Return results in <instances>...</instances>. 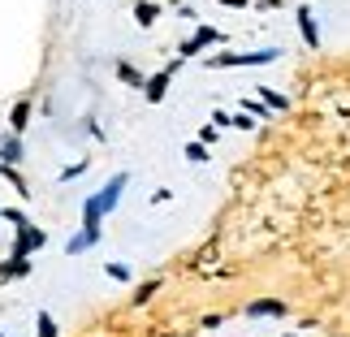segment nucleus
Returning a JSON list of instances; mask_svg holds the SVG:
<instances>
[{
  "label": "nucleus",
  "instance_id": "obj_15",
  "mask_svg": "<svg viewBox=\"0 0 350 337\" xmlns=\"http://www.w3.org/2000/svg\"><path fill=\"white\" fill-rule=\"evenodd\" d=\"M100 225H104V212H100V204L87 195V204H83V229H96L100 234Z\"/></svg>",
  "mask_w": 350,
  "mask_h": 337
},
{
  "label": "nucleus",
  "instance_id": "obj_23",
  "mask_svg": "<svg viewBox=\"0 0 350 337\" xmlns=\"http://www.w3.org/2000/svg\"><path fill=\"white\" fill-rule=\"evenodd\" d=\"M0 221H9L13 229H18V225H26V221H31V217H26L22 208H5V212H0Z\"/></svg>",
  "mask_w": 350,
  "mask_h": 337
},
{
  "label": "nucleus",
  "instance_id": "obj_22",
  "mask_svg": "<svg viewBox=\"0 0 350 337\" xmlns=\"http://www.w3.org/2000/svg\"><path fill=\"white\" fill-rule=\"evenodd\" d=\"M104 273H109L113 281H121V286L130 281V268H126V264H117V260H113V264H104Z\"/></svg>",
  "mask_w": 350,
  "mask_h": 337
},
{
  "label": "nucleus",
  "instance_id": "obj_5",
  "mask_svg": "<svg viewBox=\"0 0 350 337\" xmlns=\"http://www.w3.org/2000/svg\"><path fill=\"white\" fill-rule=\"evenodd\" d=\"M178 65H182V57H178V61H169L160 74H152V78L143 83V96H147V104H160V100L169 96V83H173V74H178Z\"/></svg>",
  "mask_w": 350,
  "mask_h": 337
},
{
  "label": "nucleus",
  "instance_id": "obj_24",
  "mask_svg": "<svg viewBox=\"0 0 350 337\" xmlns=\"http://www.w3.org/2000/svg\"><path fill=\"white\" fill-rule=\"evenodd\" d=\"M230 126H234V130H255V117L242 109V113H234V117H230Z\"/></svg>",
  "mask_w": 350,
  "mask_h": 337
},
{
  "label": "nucleus",
  "instance_id": "obj_9",
  "mask_svg": "<svg viewBox=\"0 0 350 337\" xmlns=\"http://www.w3.org/2000/svg\"><path fill=\"white\" fill-rule=\"evenodd\" d=\"M26 152H22V134H5V139H0V160H5V165H18Z\"/></svg>",
  "mask_w": 350,
  "mask_h": 337
},
{
  "label": "nucleus",
  "instance_id": "obj_12",
  "mask_svg": "<svg viewBox=\"0 0 350 337\" xmlns=\"http://www.w3.org/2000/svg\"><path fill=\"white\" fill-rule=\"evenodd\" d=\"M96 242H100L96 229H78V234H74L70 242H65V255H83L87 247H96Z\"/></svg>",
  "mask_w": 350,
  "mask_h": 337
},
{
  "label": "nucleus",
  "instance_id": "obj_21",
  "mask_svg": "<svg viewBox=\"0 0 350 337\" xmlns=\"http://www.w3.org/2000/svg\"><path fill=\"white\" fill-rule=\"evenodd\" d=\"M242 109H247L255 121H260V117H273V109H268V104L264 100H242Z\"/></svg>",
  "mask_w": 350,
  "mask_h": 337
},
{
  "label": "nucleus",
  "instance_id": "obj_18",
  "mask_svg": "<svg viewBox=\"0 0 350 337\" xmlns=\"http://www.w3.org/2000/svg\"><path fill=\"white\" fill-rule=\"evenodd\" d=\"M35 333H39V337H57L61 329H57V320H52L48 312H39V316H35Z\"/></svg>",
  "mask_w": 350,
  "mask_h": 337
},
{
  "label": "nucleus",
  "instance_id": "obj_10",
  "mask_svg": "<svg viewBox=\"0 0 350 337\" xmlns=\"http://www.w3.org/2000/svg\"><path fill=\"white\" fill-rule=\"evenodd\" d=\"M117 83H126V87H134V91H143L147 74L139 70V65H130V61H117Z\"/></svg>",
  "mask_w": 350,
  "mask_h": 337
},
{
  "label": "nucleus",
  "instance_id": "obj_7",
  "mask_svg": "<svg viewBox=\"0 0 350 337\" xmlns=\"http://www.w3.org/2000/svg\"><path fill=\"white\" fill-rule=\"evenodd\" d=\"M247 316L251 320H286L290 307L281 303V299H255V303H247Z\"/></svg>",
  "mask_w": 350,
  "mask_h": 337
},
{
  "label": "nucleus",
  "instance_id": "obj_8",
  "mask_svg": "<svg viewBox=\"0 0 350 337\" xmlns=\"http://www.w3.org/2000/svg\"><path fill=\"white\" fill-rule=\"evenodd\" d=\"M26 126H31V100L22 96V100H13V109H9V130L22 134Z\"/></svg>",
  "mask_w": 350,
  "mask_h": 337
},
{
  "label": "nucleus",
  "instance_id": "obj_14",
  "mask_svg": "<svg viewBox=\"0 0 350 337\" xmlns=\"http://www.w3.org/2000/svg\"><path fill=\"white\" fill-rule=\"evenodd\" d=\"M31 273V260H22V255H13V260L0 264V281H13V277H26Z\"/></svg>",
  "mask_w": 350,
  "mask_h": 337
},
{
  "label": "nucleus",
  "instance_id": "obj_19",
  "mask_svg": "<svg viewBox=\"0 0 350 337\" xmlns=\"http://www.w3.org/2000/svg\"><path fill=\"white\" fill-rule=\"evenodd\" d=\"M212 152H208V143L204 139H195V143H186V160H195V165H204Z\"/></svg>",
  "mask_w": 350,
  "mask_h": 337
},
{
  "label": "nucleus",
  "instance_id": "obj_11",
  "mask_svg": "<svg viewBox=\"0 0 350 337\" xmlns=\"http://www.w3.org/2000/svg\"><path fill=\"white\" fill-rule=\"evenodd\" d=\"M160 13H165V9H160L156 0H139V5H134V22H139L143 31H147V26H156V22H160Z\"/></svg>",
  "mask_w": 350,
  "mask_h": 337
},
{
  "label": "nucleus",
  "instance_id": "obj_25",
  "mask_svg": "<svg viewBox=\"0 0 350 337\" xmlns=\"http://www.w3.org/2000/svg\"><path fill=\"white\" fill-rule=\"evenodd\" d=\"M217 134H221V126H212V121H208V126H204V130H199V139H204V143L212 147V143H217Z\"/></svg>",
  "mask_w": 350,
  "mask_h": 337
},
{
  "label": "nucleus",
  "instance_id": "obj_31",
  "mask_svg": "<svg viewBox=\"0 0 350 337\" xmlns=\"http://www.w3.org/2000/svg\"><path fill=\"white\" fill-rule=\"evenodd\" d=\"M333 337H342V333H333Z\"/></svg>",
  "mask_w": 350,
  "mask_h": 337
},
{
  "label": "nucleus",
  "instance_id": "obj_26",
  "mask_svg": "<svg viewBox=\"0 0 350 337\" xmlns=\"http://www.w3.org/2000/svg\"><path fill=\"white\" fill-rule=\"evenodd\" d=\"M225 325V316H204V320H199V329H221Z\"/></svg>",
  "mask_w": 350,
  "mask_h": 337
},
{
  "label": "nucleus",
  "instance_id": "obj_28",
  "mask_svg": "<svg viewBox=\"0 0 350 337\" xmlns=\"http://www.w3.org/2000/svg\"><path fill=\"white\" fill-rule=\"evenodd\" d=\"M221 9H251V0H217Z\"/></svg>",
  "mask_w": 350,
  "mask_h": 337
},
{
  "label": "nucleus",
  "instance_id": "obj_6",
  "mask_svg": "<svg viewBox=\"0 0 350 337\" xmlns=\"http://www.w3.org/2000/svg\"><path fill=\"white\" fill-rule=\"evenodd\" d=\"M294 22H299V35L307 48H320V22H316V9L312 5H299L294 9Z\"/></svg>",
  "mask_w": 350,
  "mask_h": 337
},
{
  "label": "nucleus",
  "instance_id": "obj_3",
  "mask_svg": "<svg viewBox=\"0 0 350 337\" xmlns=\"http://www.w3.org/2000/svg\"><path fill=\"white\" fill-rule=\"evenodd\" d=\"M39 247H48V234H44V229H35L31 221L13 229V247H9V255H22V260H31Z\"/></svg>",
  "mask_w": 350,
  "mask_h": 337
},
{
  "label": "nucleus",
  "instance_id": "obj_17",
  "mask_svg": "<svg viewBox=\"0 0 350 337\" xmlns=\"http://www.w3.org/2000/svg\"><path fill=\"white\" fill-rule=\"evenodd\" d=\"M156 290H160V277H147V281H143V286H139V290H134V299H130V303H134V307H143V303H147V299H152V294H156Z\"/></svg>",
  "mask_w": 350,
  "mask_h": 337
},
{
  "label": "nucleus",
  "instance_id": "obj_29",
  "mask_svg": "<svg viewBox=\"0 0 350 337\" xmlns=\"http://www.w3.org/2000/svg\"><path fill=\"white\" fill-rule=\"evenodd\" d=\"M255 5H264V9H281V0H255Z\"/></svg>",
  "mask_w": 350,
  "mask_h": 337
},
{
  "label": "nucleus",
  "instance_id": "obj_4",
  "mask_svg": "<svg viewBox=\"0 0 350 337\" xmlns=\"http://www.w3.org/2000/svg\"><path fill=\"white\" fill-rule=\"evenodd\" d=\"M126 186H130V173H113V178L104 182V191H96V195H91V199L100 204V212H104V217H109V212L121 204V195H126Z\"/></svg>",
  "mask_w": 350,
  "mask_h": 337
},
{
  "label": "nucleus",
  "instance_id": "obj_27",
  "mask_svg": "<svg viewBox=\"0 0 350 337\" xmlns=\"http://www.w3.org/2000/svg\"><path fill=\"white\" fill-rule=\"evenodd\" d=\"M230 117H234V113H225V109H217V113H212V126H221V130H225V126H230Z\"/></svg>",
  "mask_w": 350,
  "mask_h": 337
},
{
  "label": "nucleus",
  "instance_id": "obj_1",
  "mask_svg": "<svg viewBox=\"0 0 350 337\" xmlns=\"http://www.w3.org/2000/svg\"><path fill=\"white\" fill-rule=\"evenodd\" d=\"M281 61V48H255V52H212L204 57L208 70H238V65H273Z\"/></svg>",
  "mask_w": 350,
  "mask_h": 337
},
{
  "label": "nucleus",
  "instance_id": "obj_30",
  "mask_svg": "<svg viewBox=\"0 0 350 337\" xmlns=\"http://www.w3.org/2000/svg\"><path fill=\"white\" fill-rule=\"evenodd\" d=\"M286 337H299V333H286Z\"/></svg>",
  "mask_w": 350,
  "mask_h": 337
},
{
  "label": "nucleus",
  "instance_id": "obj_13",
  "mask_svg": "<svg viewBox=\"0 0 350 337\" xmlns=\"http://www.w3.org/2000/svg\"><path fill=\"white\" fill-rule=\"evenodd\" d=\"M0 173H5V182H9L22 199H31V186H26V178L18 173V165H5V160H0Z\"/></svg>",
  "mask_w": 350,
  "mask_h": 337
},
{
  "label": "nucleus",
  "instance_id": "obj_20",
  "mask_svg": "<svg viewBox=\"0 0 350 337\" xmlns=\"http://www.w3.org/2000/svg\"><path fill=\"white\" fill-rule=\"evenodd\" d=\"M87 169H91V160H78V165H70V169H61V178H57V182H61V186H65V182H78V178H83Z\"/></svg>",
  "mask_w": 350,
  "mask_h": 337
},
{
  "label": "nucleus",
  "instance_id": "obj_16",
  "mask_svg": "<svg viewBox=\"0 0 350 337\" xmlns=\"http://www.w3.org/2000/svg\"><path fill=\"white\" fill-rule=\"evenodd\" d=\"M260 100H264L273 113H286V109H290V96H281V91H273V87H260Z\"/></svg>",
  "mask_w": 350,
  "mask_h": 337
},
{
  "label": "nucleus",
  "instance_id": "obj_2",
  "mask_svg": "<svg viewBox=\"0 0 350 337\" xmlns=\"http://www.w3.org/2000/svg\"><path fill=\"white\" fill-rule=\"evenodd\" d=\"M217 44H225V31H217V26H195V35L178 44V57L191 61V57H199L204 48H217Z\"/></svg>",
  "mask_w": 350,
  "mask_h": 337
}]
</instances>
